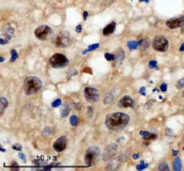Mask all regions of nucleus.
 Masks as SVG:
<instances>
[{"label":"nucleus","mask_w":184,"mask_h":171,"mask_svg":"<svg viewBox=\"0 0 184 171\" xmlns=\"http://www.w3.org/2000/svg\"><path fill=\"white\" fill-rule=\"evenodd\" d=\"M13 149L18 150V151H21V145H14L13 146Z\"/></svg>","instance_id":"32"},{"label":"nucleus","mask_w":184,"mask_h":171,"mask_svg":"<svg viewBox=\"0 0 184 171\" xmlns=\"http://www.w3.org/2000/svg\"><path fill=\"white\" fill-rule=\"evenodd\" d=\"M53 44L56 47L59 49H64V47L68 46L71 43V35L68 32L62 31L60 33H58L54 38L52 39Z\"/></svg>","instance_id":"3"},{"label":"nucleus","mask_w":184,"mask_h":171,"mask_svg":"<svg viewBox=\"0 0 184 171\" xmlns=\"http://www.w3.org/2000/svg\"><path fill=\"white\" fill-rule=\"evenodd\" d=\"M113 101H114V97H113L112 93H109V95L105 96V98H104V104H105V105H107V104H112Z\"/></svg>","instance_id":"19"},{"label":"nucleus","mask_w":184,"mask_h":171,"mask_svg":"<svg viewBox=\"0 0 184 171\" xmlns=\"http://www.w3.org/2000/svg\"><path fill=\"white\" fill-rule=\"evenodd\" d=\"M115 29H116V23H115V22H110L109 25H106L104 27V29H103V35L106 36V37L109 35H112V34L115 32Z\"/></svg>","instance_id":"14"},{"label":"nucleus","mask_w":184,"mask_h":171,"mask_svg":"<svg viewBox=\"0 0 184 171\" xmlns=\"http://www.w3.org/2000/svg\"><path fill=\"white\" fill-rule=\"evenodd\" d=\"M52 33V29L47 25H40L35 29V36L39 40H47Z\"/></svg>","instance_id":"7"},{"label":"nucleus","mask_w":184,"mask_h":171,"mask_svg":"<svg viewBox=\"0 0 184 171\" xmlns=\"http://www.w3.org/2000/svg\"><path fill=\"white\" fill-rule=\"evenodd\" d=\"M11 54H12V57H11V62H15L16 59L18 58V54L16 53L15 49H12V51H11Z\"/></svg>","instance_id":"24"},{"label":"nucleus","mask_w":184,"mask_h":171,"mask_svg":"<svg viewBox=\"0 0 184 171\" xmlns=\"http://www.w3.org/2000/svg\"><path fill=\"white\" fill-rule=\"evenodd\" d=\"M19 158H21L22 159H23V161H25V156L23 153H22V152H19Z\"/></svg>","instance_id":"36"},{"label":"nucleus","mask_w":184,"mask_h":171,"mask_svg":"<svg viewBox=\"0 0 184 171\" xmlns=\"http://www.w3.org/2000/svg\"><path fill=\"white\" fill-rule=\"evenodd\" d=\"M133 158H134V159H138V158H139V154H134V156H133Z\"/></svg>","instance_id":"40"},{"label":"nucleus","mask_w":184,"mask_h":171,"mask_svg":"<svg viewBox=\"0 0 184 171\" xmlns=\"http://www.w3.org/2000/svg\"><path fill=\"white\" fill-rule=\"evenodd\" d=\"M99 47V43H97V44H93V45H91V46L89 47V51L91 52V51H94V49H97Z\"/></svg>","instance_id":"30"},{"label":"nucleus","mask_w":184,"mask_h":171,"mask_svg":"<svg viewBox=\"0 0 184 171\" xmlns=\"http://www.w3.org/2000/svg\"><path fill=\"white\" fill-rule=\"evenodd\" d=\"M8 105H9L8 100H6L5 98H3V97L0 98V115H2V113H3V111L5 110V108L8 107Z\"/></svg>","instance_id":"15"},{"label":"nucleus","mask_w":184,"mask_h":171,"mask_svg":"<svg viewBox=\"0 0 184 171\" xmlns=\"http://www.w3.org/2000/svg\"><path fill=\"white\" fill-rule=\"evenodd\" d=\"M42 87V81L37 77H30L24 81L23 84V89L25 95H34L37 92L41 89Z\"/></svg>","instance_id":"2"},{"label":"nucleus","mask_w":184,"mask_h":171,"mask_svg":"<svg viewBox=\"0 0 184 171\" xmlns=\"http://www.w3.org/2000/svg\"><path fill=\"white\" fill-rule=\"evenodd\" d=\"M61 105V99H56L52 103V107H58Z\"/></svg>","instance_id":"26"},{"label":"nucleus","mask_w":184,"mask_h":171,"mask_svg":"<svg viewBox=\"0 0 184 171\" xmlns=\"http://www.w3.org/2000/svg\"><path fill=\"white\" fill-rule=\"evenodd\" d=\"M66 146H68V139H66V136H61V138H59L58 140L54 143L53 148H54L56 151L61 152L65 149Z\"/></svg>","instance_id":"12"},{"label":"nucleus","mask_w":184,"mask_h":171,"mask_svg":"<svg viewBox=\"0 0 184 171\" xmlns=\"http://www.w3.org/2000/svg\"><path fill=\"white\" fill-rule=\"evenodd\" d=\"M50 66L53 68H63L66 67L70 63L68 59L62 54H55L50 59Z\"/></svg>","instance_id":"5"},{"label":"nucleus","mask_w":184,"mask_h":171,"mask_svg":"<svg viewBox=\"0 0 184 171\" xmlns=\"http://www.w3.org/2000/svg\"><path fill=\"white\" fill-rule=\"evenodd\" d=\"M89 117H91V115H93V108H92V107H89Z\"/></svg>","instance_id":"35"},{"label":"nucleus","mask_w":184,"mask_h":171,"mask_svg":"<svg viewBox=\"0 0 184 171\" xmlns=\"http://www.w3.org/2000/svg\"><path fill=\"white\" fill-rule=\"evenodd\" d=\"M158 170L160 171H168L169 170V167H168V164L167 163H162L158 166Z\"/></svg>","instance_id":"21"},{"label":"nucleus","mask_w":184,"mask_h":171,"mask_svg":"<svg viewBox=\"0 0 184 171\" xmlns=\"http://www.w3.org/2000/svg\"><path fill=\"white\" fill-rule=\"evenodd\" d=\"M172 168L175 171H180L182 169V164H181V159L179 158H176L172 162Z\"/></svg>","instance_id":"16"},{"label":"nucleus","mask_w":184,"mask_h":171,"mask_svg":"<svg viewBox=\"0 0 184 171\" xmlns=\"http://www.w3.org/2000/svg\"><path fill=\"white\" fill-rule=\"evenodd\" d=\"M138 42H139V46L141 47L142 49H146L147 47L151 45V42H149L148 39H146V38H143V39L138 41Z\"/></svg>","instance_id":"17"},{"label":"nucleus","mask_w":184,"mask_h":171,"mask_svg":"<svg viewBox=\"0 0 184 171\" xmlns=\"http://www.w3.org/2000/svg\"><path fill=\"white\" fill-rule=\"evenodd\" d=\"M177 87H178V88L184 87V78L181 79V80H179V81L177 82Z\"/></svg>","instance_id":"28"},{"label":"nucleus","mask_w":184,"mask_h":171,"mask_svg":"<svg viewBox=\"0 0 184 171\" xmlns=\"http://www.w3.org/2000/svg\"><path fill=\"white\" fill-rule=\"evenodd\" d=\"M68 112H70V108H68V106H64L63 108L61 109V117L62 118H64V117H66V116L68 115Z\"/></svg>","instance_id":"22"},{"label":"nucleus","mask_w":184,"mask_h":171,"mask_svg":"<svg viewBox=\"0 0 184 171\" xmlns=\"http://www.w3.org/2000/svg\"><path fill=\"white\" fill-rule=\"evenodd\" d=\"M118 105H119V107H121V108H128V107L134 108L136 106V104H135V101L132 99V98L128 97V96H125V97H122L120 100H119Z\"/></svg>","instance_id":"11"},{"label":"nucleus","mask_w":184,"mask_h":171,"mask_svg":"<svg viewBox=\"0 0 184 171\" xmlns=\"http://www.w3.org/2000/svg\"><path fill=\"white\" fill-rule=\"evenodd\" d=\"M180 52H184V43L180 46Z\"/></svg>","instance_id":"38"},{"label":"nucleus","mask_w":184,"mask_h":171,"mask_svg":"<svg viewBox=\"0 0 184 171\" xmlns=\"http://www.w3.org/2000/svg\"><path fill=\"white\" fill-rule=\"evenodd\" d=\"M99 156H100V149H99V147H97V146H91V147L87 148L85 154H84L85 164L87 166L94 165V164L97 163Z\"/></svg>","instance_id":"4"},{"label":"nucleus","mask_w":184,"mask_h":171,"mask_svg":"<svg viewBox=\"0 0 184 171\" xmlns=\"http://www.w3.org/2000/svg\"><path fill=\"white\" fill-rule=\"evenodd\" d=\"M148 65H149V67H151V68H156V67H157V61H156V60L149 61Z\"/></svg>","instance_id":"29"},{"label":"nucleus","mask_w":184,"mask_h":171,"mask_svg":"<svg viewBox=\"0 0 184 171\" xmlns=\"http://www.w3.org/2000/svg\"><path fill=\"white\" fill-rule=\"evenodd\" d=\"M153 47L158 52L161 53H164L168 49V41L166 38L162 37V36H157V37L154 38L153 40Z\"/></svg>","instance_id":"6"},{"label":"nucleus","mask_w":184,"mask_h":171,"mask_svg":"<svg viewBox=\"0 0 184 171\" xmlns=\"http://www.w3.org/2000/svg\"><path fill=\"white\" fill-rule=\"evenodd\" d=\"M130 123V116L123 112H114L106 117L105 126L113 131L122 130Z\"/></svg>","instance_id":"1"},{"label":"nucleus","mask_w":184,"mask_h":171,"mask_svg":"<svg viewBox=\"0 0 184 171\" xmlns=\"http://www.w3.org/2000/svg\"><path fill=\"white\" fill-rule=\"evenodd\" d=\"M140 1H141V2H142V1H145V0H140Z\"/></svg>","instance_id":"42"},{"label":"nucleus","mask_w":184,"mask_h":171,"mask_svg":"<svg viewBox=\"0 0 184 171\" xmlns=\"http://www.w3.org/2000/svg\"><path fill=\"white\" fill-rule=\"evenodd\" d=\"M165 24H166V26L171 29L182 27V26H184V16H181V17H178V18H172V19H168L166 22H165Z\"/></svg>","instance_id":"10"},{"label":"nucleus","mask_w":184,"mask_h":171,"mask_svg":"<svg viewBox=\"0 0 184 171\" xmlns=\"http://www.w3.org/2000/svg\"><path fill=\"white\" fill-rule=\"evenodd\" d=\"M139 92H140V95L145 96V95H146V93H145V87H141V88H140Z\"/></svg>","instance_id":"33"},{"label":"nucleus","mask_w":184,"mask_h":171,"mask_svg":"<svg viewBox=\"0 0 184 171\" xmlns=\"http://www.w3.org/2000/svg\"><path fill=\"white\" fill-rule=\"evenodd\" d=\"M183 97H184V92H183Z\"/></svg>","instance_id":"43"},{"label":"nucleus","mask_w":184,"mask_h":171,"mask_svg":"<svg viewBox=\"0 0 184 171\" xmlns=\"http://www.w3.org/2000/svg\"><path fill=\"white\" fill-rule=\"evenodd\" d=\"M127 46H128V49H130L134 51V49H136L138 46H139V42H138V41H128Z\"/></svg>","instance_id":"18"},{"label":"nucleus","mask_w":184,"mask_h":171,"mask_svg":"<svg viewBox=\"0 0 184 171\" xmlns=\"http://www.w3.org/2000/svg\"><path fill=\"white\" fill-rule=\"evenodd\" d=\"M76 32H77V33H81V24H78L77 29H76Z\"/></svg>","instance_id":"34"},{"label":"nucleus","mask_w":184,"mask_h":171,"mask_svg":"<svg viewBox=\"0 0 184 171\" xmlns=\"http://www.w3.org/2000/svg\"><path fill=\"white\" fill-rule=\"evenodd\" d=\"M143 139H144V141H145V142H147V141L156 140V139H157V134H156V133H148L147 136H143Z\"/></svg>","instance_id":"20"},{"label":"nucleus","mask_w":184,"mask_h":171,"mask_svg":"<svg viewBox=\"0 0 184 171\" xmlns=\"http://www.w3.org/2000/svg\"><path fill=\"white\" fill-rule=\"evenodd\" d=\"M0 59H1V60H0V61H1V62H3V61H4V58H3V57H1V58H0Z\"/></svg>","instance_id":"41"},{"label":"nucleus","mask_w":184,"mask_h":171,"mask_svg":"<svg viewBox=\"0 0 184 171\" xmlns=\"http://www.w3.org/2000/svg\"><path fill=\"white\" fill-rule=\"evenodd\" d=\"M172 154H174V156H177V154H178V151H177V150H172Z\"/></svg>","instance_id":"39"},{"label":"nucleus","mask_w":184,"mask_h":171,"mask_svg":"<svg viewBox=\"0 0 184 171\" xmlns=\"http://www.w3.org/2000/svg\"><path fill=\"white\" fill-rule=\"evenodd\" d=\"M87 15H89V13H87L86 11H85V12H83V18H84V19H86V18H87Z\"/></svg>","instance_id":"37"},{"label":"nucleus","mask_w":184,"mask_h":171,"mask_svg":"<svg viewBox=\"0 0 184 171\" xmlns=\"http://www.w3.org/2000/svg\"><path fill=\"white\" fill-rule=\"evenodd\" d=\"M147 166H148V165H147L146 163H144V162L142 161L141 163H140V165L137 166V169H138V170H143V169H145Z\"/></svg>","instance_id":"25"},{"label":"nucleus","mask_w":184,"mask_h":171,"mask_svg":"<svg viewBox=\"0 0 184 171\" xmlns=\"http://www.w3.org/2000/svg\"><path fill=\"white\" fill-rule=\"evenodd\" d=\"M70 122H71V125H72V126H76V125L78 124V117L75 115L72 116V117H71Z\"/></svg>","instance_id":"23"},{"label":"nucleus","mask_w":184,"mask_h":171,"mask_svg":"<svg viewBox=\"0 0 184 171\" xmlns=\"http://www.w3.org/2000/svg\"><path fill=\"white\" fill-rule=\"evenodd\" d=\"M114 56H115V63H116V65L118 66V65H120V64H122V62H123V60L125 59V54H124V51L122 49H116V52H115V54H114Z\"/></svg>","instance_id":"13"},{"label":"nucleus","mask_w":184,"mask_h":171,"mask_svg":"<svg viewBox=\"0 0 184 171\" xmlns=\"http://www.w3.org/2000/svg\"><path fill=\"white\" fill-rule=\"evenodd\" d=\"M162 92H166V89H167V84H165V83H162V85H161V88H160Z\"/></svg>","instance_id":"31"},{"label":"nucleus","mask_w":184,"mask_h":171,"mask_svg":"<svg viewBox=\"0 0 184 171\" xmlns=\"http://www.w3.org/2000/svg\"><path fill=\"white\" fill-rule=\"evenodd\" d=\"M99 90L94 87H85L84 89V97L89 103H95L99 100Z\"/></svg>","instance_id":"8"},{"label":"nucleus","mask_w":184,"mask_h":171,"mask_svg":"<svg viewBox=\"0 0 184 171\" xmlns=\"http://www.w3.org/2000/svg\"><path fill=\"white\" fill-rule=\"evenodd\" d=\"M105 56V59H106L107 61H113L115 59V56L114 55H112V54H109V53H106L104 55Z\"/></svg>","instance_id":"27"},{"label":"nucleus","mask_w":184,"mask_h":171,"mask_svg":"<svg viewBox=\"0 0 184 171\" xmlns=\"http://www.w3.org/2000/svg\"><path fill=\"white\" fill-rule=\"evenodd\" d=\"M117 150H118V145L116 143H112L109 146H106L103 151L102 154V159L103 161H109L115 154L117 153Z\"/></svg>","instance_id":"9"}]
</instances>
